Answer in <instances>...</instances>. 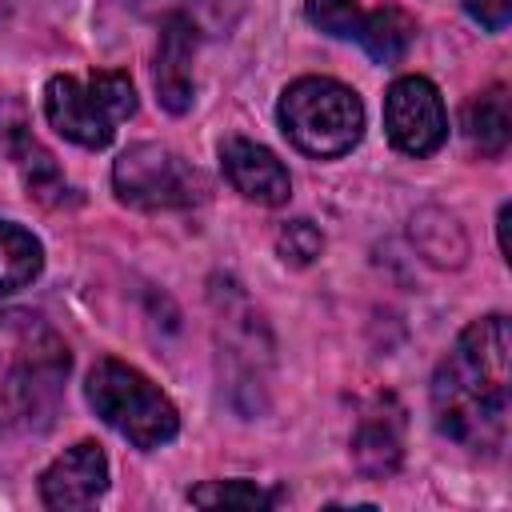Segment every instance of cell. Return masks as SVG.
<instances>
[{
    "mask_svg": "<svg viewBox=\"0 0 512 512\" xmlns=\"http://www.w3.org/2000/svg\"><path fill=\"white\" fill-rule=\"evenodd\" d=\"M500 312L472 320L432 376L436 428L468 452H500L512 412V352Z\"/></svg>",
    "mask_w": 512,
    "mask_h": 512,
    "instance_id": "1",
    "label": "cell"
},
{
    "mask_svg": "<svg viewBox=\"0 0 512 512\" xmlns=\"http://www.w3.org/2000/svg\"><path fill=\"white\" fill-rule=\"evenodd\" d=\"M72 352L32 308L0 312V440L40 436L64 400Z\"/></svg>",
    "mask_w": 512,
    "mask_h": 512,
    "instance_id": "2",
    "label": "cell"
},
{
    "mask_svg": "<svg viewBox=\"0 0 512 512\" xmlns=\"http://www.w3.org/2000/svg\"><path fill=\"white\" fill-rule=\"evenodd\" d=\"M280 128L284 136L316 156V160H332V156H344L360 144L364 136V104L360 96L340 84V80H328V76H300L284 88L280 96Z\"/></svg>",
    "mask_w": 512,
    "mask_h": 512,
    "instance_id": "3",
    "label": "cell"
},
{
    "mask_svg": "<svg viewBox=\"0 0 512 512\" xmlns=\"http://www.w3.org/2000/svg\"><path fill=\"white\" fill-rule=\"evenodd\" d=\"M84 396L96 408V416L136 448H160L180 432V416L172 400L144 372L120 360H96Z\"/></svg>",
    "mask_w": 512,
    "mask_h": 512,
    "instance_id": "4",
    "label": "cell"
},
{
    "mask_svg": "<svg viewBox=\"0 0 512 512\" xmlns=\"http://www.w3.org/2000/svg\"><path fill=\"white\" fill-rule=\"evenodd\" d=\"M136 112V88L124 72H88V76H52L44 84L48 124L80 144L104 148L116 136V124Z\"/></svg>",
    "mask_w": 512,
    "mask_h": 512,
    "instance_id": "5",
    "label": "cell"
},
{
    "mask_svg": "<svg viewBox=\"0 0 512 512\" xmlns=\"http://www.w3.org/2000/svg\"><path fill=\"white\" fill-rule=\"evenodd\" d=\"M112 188L140 212H176L208 196L204 176L164 144H132L112 164Z\"/></svg>",
    "mask_w": 512,
    "mask_h": 512,
    "instance_id": "6",
    "label": "cell"
},
{
    "mask_svg": "<svg viewBox=\"0 0 512 512\" xmlns=\"http://www.w3.org/2000/svg\"><path fill=\"white\" fill-rule=\"evenodd\" d=\"M384 128L400 152L432 156L448 136V116L436 84L424 76L392 80V88L384 92Z\"/></svg>",
    "mask_w": 512,
    "mask_h": 512,
    "instance_id": "7",
    "label": "cell"
},
{
    "mask_svg": "<svg viewBox=\"0 0 512 512\" xmlns=\"http://www.w3.org/2000/svg\"><path fill=\"white\" fill-rule=\"evenodd\" d=\"M108 488V456L100 444L80 440L64 456H56L40 476V500L48 508H88Z\"/></svg>",
    "mask_w": 512,
    "mask_h": 512,
    "instance_id": "8",
    "label": "cell"
},
{
    "mask_svg": "<svg viewBox=\"0 0 512 512\" xmlns=\"http://www.w3.org/2000/svg\"><path fill=\"white\" fill-rule=\"evenodd\" d=\"M220 164H224L228 184H232L244 200H256V204H264V208L288 204L292 180H288V168L276 160L272 148H264V144H256V140H244V136H232V140L220 144Z\"/></svg>",
    "mask_w": 512,
    "mask_h": 512,
    "instance_id": "9",
    "label": "cell"
},
{
    "mask_svg": "<svg viewBox=\"0 0 512 512\" xmlns=\"http://www.w3.org/2000/svg\"><path fill=\"white\" fill-rule=\"evenodd\" d=\"M200 44V28L184 16H160V44H156V100L184 116L192 108L196 84H192V56Z\"/></svg>",
    "mask_w": 512,
    "mask_h": 512,
    "instance_id": "10",
    "label": "cell"
},
{
    "mask_svg": "<svg viewBox=\"0 0 512 512\" xmlns=\"http://www.w3.org/2000/svg\"><path fill=\"white\" fill-rule=\"evenodd\" d=\"M352 460L364 476L384 480L400 468L404 460V408L396 396H376L352 432Z\"/></svg>",
    "mask_w": 512,
    "mask_h": 512,
    "instance_id": "11",
    "label": "cell"
},
{
    "mask_svg": "<svg viewBox=\"0 0 512 512\" xmlns=\"http://www.w3.org/2000/svg\"><path fill=\"white\" fill-rule=\"evenodd\" d=\"M464 132L472 152L480 156H500L512 140V112H508V88L492 84L488 92H480L468 112H464Z\"/></svg>",
    "mask_w": 512,
    "mask_h": 512,
    "instance_id": "12",
    "label": "cell"
},
{
    "mask_svg": "<svg viewBox=\"0 0 512 512\" xmlns=\"http://www.w3.org/2000/svg\"><path fill=\"white\" fill-rule=\"evenodd\" d=\"M412 36H416V20L404 8H392V4L368 12L360 20V32H356V40L364 44V52L372 60H380V64H396L408 52Z\"/></svg>",
    "mask_w": 512,
    "mask_h": 512,
    "instance_id": "13",
    "label": "cell"
},
{
    "mask_svg": "<svg viewBox=\"0 0 512 512\" xmlns=\"http://www.w3.org/2000/svg\"><path fill=\"white\" fill-rule=\"evenodd\" d=\"M40 264H44L40 240L20 224L0 220V296L24 288L28 280H36Z\"/></svg>",
    "mask_w": 512,
    "mask_h": 512,
    "instance_id": "14",
    "label": "cell"
},
{
    "mask_svg": "<svg viewBox=\"0 0 512 512\" xmlns=\"http://www.w3.org/2000/svg\"><path fill=\"white\" fill-rule=\"evenodd\" d=\"M136 8L160 16H184L200 28V36H220L240 20L244 0H136Z\"/></svg>",
    "mask_w": 512,
    "mask_h": 512,
    "instance_id": "15",
    "label": "cell"
},
{
    "mask_svg": "<svg viewBox=\"0 0 512 512\" xmlns=\"http://www.w3.org/2000/svg\"><path fill=\"white\" fill-rule=\"evenodd\" d=\"M12 156H16V164H20V172H24V184H28V192H32L36 200H44V204H60V200H64L68 184H64V176H60L56 160H52V156L32 140V136L16 132Z\"/></svg>",
    "mask_w": 512,
    "mask_h": 512,
    "instance_id": "16",
    "label": "cell"
},
{
    "mask_svg": "<svg viewBox=\"0 0 512 512\" xmlns=\"http://www.w3.org/2000/svg\"><path fill=\"white\" fill-rule=\"evenodd\" d=\"M188 500L200 508H272L276 492H264L252 480H208L192 488Z\"/></svg>",
    "mask_w": 512,
    "mask_h": 512,
    "instance_id": "17",
    "label": "cell"
},
{
    "mask_svg": "<svg viewBox=\"0 0 512 512\" xmlns=\"http://www.w3.org/2000/svg\"><path fill=\"white\" fill-rule=\"evenodd\" d=\"M304 16H308V24H316L328 36H340V40H352L364 20L356 0H304Z\"/></svg>",
    "mask_w": 512,
    "mask_h": 512,
    "instance_id": "18",
    "label": "cell"
},
{
    "mask_svg": "<svg viewBox=\"0 0 512 512\" xmlns=\"http://www.w3.org/2000/svg\"><path fill=\"white\" fill-rule=\"evenodd\" d=\"M320 248H324V236H320V228L312 220H288L276 232V252H280L284 264L304 268V264H312L320 256Z\"/></svg>",
    "mask_w": 512,
    "mask_h": 512,
    "instance_id": "19",
    "label": "cell"
},
{
    "mask_svg": "<svg viewBox=\"0 0 512 512\" xmlns=\"http://www.w3.org/2000/svg\"><path fill=\"white\" fill-rule=\"evenodd\" d=\"M464 4V12L476 20V24H484L488 32H500L504 24H508V16H512V0H460Z\"/></svg>",
    "mask_w": 512,
    "mask_h": 512,
    "instance_id": "20",
    "label": "cell"
}]
</instances>
